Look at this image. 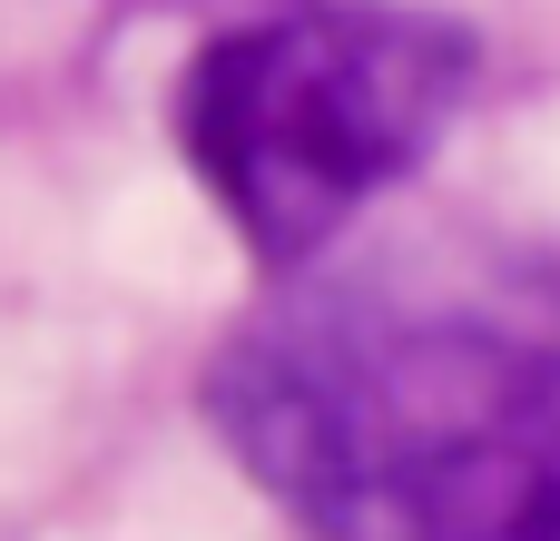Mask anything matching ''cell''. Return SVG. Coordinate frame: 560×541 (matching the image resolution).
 Returning <instances> with one entry per match:
<instances>
[{
    "instance_id": "obj_1",
    "label": "cell",
    "mask_w": 560,
    "mask_h": 541,
    "mask_svg": "<svg viewBox=\"0 0 560 541\" xmlns=\"http://www.w3.org/2000/svg\"><path fill=\"white\" fill-rule=\"evenodd\" d=\"M207 424L305 541H560V256L394 237L217 345Z\"/></svg>"
},
{
    "instance_id": "obj_2",
    "label": "cell",
    "mask_w": 560,
    "mask_h": 541,
    "mask_svg": "<svg viewBox=\"0 0 560 541\" xmlns=\"http://www.w3.org/2000/svg\"><path fill=\"white\" fill-rule=\"evenodd\" d=\"M482 39L413 0H276L177 69V148L266 276L404 187L463 118Z\"/></svg>"
},
{
    "instance_id": "obj_3",
    "label": "cell",
    "mask_w": 560,
    "mask_h": 541,
    "mask_svg": "<svg viewBox=\"0 0 560 541\" xmlns=\"http://www.w3.org/2000/svg\"><path fill=\"white\" fill-rule=\"evenodd\" d=\"M266 10H276V0H266Z\"/></svg>"
}]
</instances>
